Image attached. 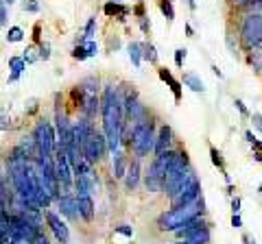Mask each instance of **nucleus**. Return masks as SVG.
<instances>
[{"label": "nucleus", "mask_w": 262, "mask_h": 244, "mask_svg": "<svg viewBox=\"0 0 262 244\" xmlns=\"http://www.w3.org/2000/svg\"><path fill=\"white\" fill-rule=\"evenodd\" d=\"M203 212H205L203 196L196 198V201L190 203V205L170 207V210H166L162 216L158 218V229L160 231H175V229H179L184 222L193 220V218H196V216H203Z\"/></svg>", "instance_id": "nucleus-1"}, {"label": "nucleus", "mask_w": 262, "mask_h": 244, "mask_svg": "<svg viewBox=\"0 0 262 244\" xmlns=\"http://www.w3.org/2000/svg\"><path fill=\"white\" fill-rule=\"evenodd\" d=\"M155 122L153 120H142V122H133L131 126V137H129V146L135 152V159L149 157V152H153L155 149Z\"/></svg>", "instance_id": "nucleus-2"}, {"label": "nucleus", "mask_w": 262, "mask_h": 244, "mask_svg": "<svg viewBox=\"0 0 262 244\" xmlns=\"http://www.w3.org/2000/svg\"><path fill=\"white\" fill-rule=\"evenodd\" d=\"M240 46L243 50H254L256 46L262 44V13L254 11L243 18V24H240Z\"/></svg>", "instance_id": "nucleus-3"}, {"label": "nucleus", "mask_w": 262, "mask_h": 244, "mask_svg": "<svg viewBox=\"0 0 262 244\" xmlns=\"http://www.w3.org/2000/svg\"><path fill=\"white\" fill-rule=\"evenodd\" d=\"M33 137L37 142L39 157H53L57 151V133H55V124L46 118H39L33 126Z\"/></svg>", "instance_id": "nucleus-4"}, {"label": "nucleus", "mask_w": 262, "mask_h": 244, "mask_svg": "<svg viewBox=\"0 0 262 244\" xmlns=\"http://www.w3.org/2000/svg\"><path fill=\"white\" fill-rule=\"evenodd\" d=\"M196 198H201V181H199V177H196V172L193 168V172H190L188 179L184 181V185L170 196V205L173 207L190 205V203H195Z\"/></svg>", "instance_id": "nucleus-5"}, {"label": "nucleus", "mask_w": 262, "mask_h": 244, "mask_svg": "<svg viewBox=\"0 0 262 244\" xmlns=\"http://www.w3.org/2000/svg\"><path fill=\"white\" fill-rule=\"evenodd\" d=\"M55 172H57V179H59V187L64 190V194L72 192V183H74V172H72V166H70L68 157H66V151L62 146H57L55 151Z\"/></svg>", "instance_id": "nucleus-6"}, {"label": "nucleus", "mask_w": 262, "mask_h": 244, "mask_svg": "<svg viewBox=\"0 0 262 244\" xmlns=\"http://www.w3.org/2000/svg\"><path fill=\"white\" fill-rule=\"evenodd\" d=\"M55 133H57V144L62 149L74 144V133H72V122H70L68 114L62 109L55 111Z\"/></svg>", "instance_id": "nucleus-7"}, {"label": "nucleus", "mask_w": 262, "mask_h": 244, "mask_svg": "<svg viewBox=\"0 0 262 244\" xmlns=\"http://www.w3.org/2000/svg\"><path fill=\"white\" fill-rule=\"evenodd\" d=\"M44 218H46V225H48L50 231H53V236L57 238V242L59 244H70V229L62 218H59V214L46 210L44 212Z\"/></svg>", "instance_id": "nucleus-8"}, {"label": "nucleus", "mask_w": 262, "mask_h": 244, "mask_svg": "<svg viewBox=\"0 0 262 244\" xmlns=\"http://www.w3.org/2000/svg\"><path fill=\"white\" fill-rule=\"evenodd\" d=\"M72 133H74V144L81 149L85 142H88L90 137L97 133L92 118H85V116H81V118H79L77 122H72Z\"/></svg>", "instance_id": "nucleus-9"}, {"label": "nucleus", "mask_w": 262, "mask_h": 244, "mask_svg": "<svg viewBox=\"0 0 262 244\" xmlns=\"http://www.w3.org/2000/svg\"><path fill=\"white\" fill-rule=\"evenodd\" d=\"M57 207H59V212H62V216H66L70 222H77L79 218V203H77V196L74 194H62L57 198Z\"/></svg>", "instance_id": "nucleus-10"}, {"label": "nucleus", "mask_w": 262, "mask_h": 244, "mask_svg": "<svg viewBox=\"0 0 262 244\" xmlns=\"http://www.w3.org/2000/svg\"><path fill=\"white\" fill-rule=\"evenodd\" d=\"M205 227H210L208 225V220H205L203 216H196V218H193V220H188V222H184L179 229H175V238L177 240H184V238H188V236H193V233H196V231H201V229H205Z\"/></svg>", "instance_id": "nucleus-11"}, {"label": "nucleus", "mask_w": 262, "mask_h": 244, "mask_svg": "<svg viewBox=\"0 0 262 244\" xmlns=\"http://www.w3.org/2000/svg\"><path fill=\"white\" fill-rule=\"evenodd\" d=\"M79 203V216L83 218L85 222H92L94 216H97V205H94L92 194H74Z\"/></svg>", "instance_id": "nucleus-12"}, {"label": "nucleus", "mask_w": 262, "mask_h": 244, "mask_svg": "<svg viewBox=\"0 0 262 244\" xmlns=\"http://www.w3.org/2000/svg\"><path fill=\"white\" fill-rule=\"evenodd\" d=\"M170 146H173V129H170V124H162L158 129V135H155V149H153V152H155V155H160V152L168 151Z\"/></svg>", "instance_id": "nucleus-13"}, {"label": "nucleus", "mask_w": 262, "mask_h": 244, "mask_svg": "<svg viewBox=\"0 0 262 244\" xmlns=\"http://www.w3.org/2000/svg\"><path fill=\"white\" fill-rule=\"evenodd\" d=\"M140 179H142V168H140V159H133L129 161L127 166V175H125V187H127L129 192H133L135 187L140 185Z\"/></svg>", "instance_id": "nucleus-14"}, {"label": "nucleus", "mask_w": 262, "mask_h": 244, "mask_svg": "<svg viewBox=\"0 0 262 244\" xmlns=\"http://www.w3.org/2000/svg\"><path fill=\"white\" fill-rule=\"evenodd\" d=\"M158 74H160V79H162L164 83L170 88V92H173L175 103H181V83L175 79L173 74H170V70L168 68H158Z\"/></svg>", "instance_id": "nucleus-15"}, {"label": "nucleus", "mask_w": 262, "mask_h": 244, "mask_svg": "<svg viewBox=\"0 0 262 244\" xmlns=\"http://www.w3.org/2000/svg\"><path fill=\"white\" fill-rule=\"evenodd\" d=\"M98 111H100V96L98 94H85V100H83V107H81V116L94 120Z\"/></svg>", "instance_id": "nucleus-16"}, {"label": "nucleus", "mask_w": 262, "mask_h": 244, "mask_svg": "<svg viewBox=\"0 0 262 244\" xmlns=\"http://www.w3.org/2000/svg\"><path fill=\"white\" fill-rule=\"evenodd\" d=\"M112 166H114V177L116 179H125V175H127V166H129V161H127V155H125V151L123 149H118L116 152H112Z\"/></svg>", "instance_id": "nucleus-17"}, {"label": "nucleus", "mask_w": 262, "mask_h": 244, "mask_svg": "<svg viewBox=\"0 0 262 244\" xmlns=\"http://www.w3.org/2000/svg\"><path fill=\"white\" fill-rule=\"evenodd\" d=\"M18 146H20V149H22L24 152H27V157L33 161V164L39 159V149H37V142H35L33 133H31V135H24L22 140H20Z\"/></svg>", "instance_id": "nucleus-18"}, {"label": "nucleus", "mask_w": 262, "mask_h": 244, "mask_svg": "<svg viewBox=\"0 0 262 244\" xmlns=\"http://www.w3.org/2000/svg\"><path fill=\"white\" fill-rule=\"evenodd\" d=\"M105 13H107L109 18H118L120 22H125L129 15V9L125 7L123 2H112V0H109V2L105 4Z\"/></svg>", "instance_id": "nucleus-19"}, {"label": "nucleus", "mask_w": 262, "mask_h": 244, "mask_svg": "<svg viewBox=\"0 0 262 244\" xmlns=\"http://www.w3.org/2000/svg\"><path fill=\"white\" fill-rule=\"evenodd\" d=\"M184 85L186 88H190L193 92H196V94H203L205 92V83L201 81V76H196V74H193V72H184Z\"/></svg>", "instance_id": "nucleus-20"}, {"label": "nucleus", "mask_w": 262, "mask_h": 244, "mask_svg": "<svg viewBox=\"0 0 262 244\" xmlns=\"http://www.w3.org/2000/svg\"><path fill=\"white\" fill-rule=\"evenodd\" d=\"M142 48H144V44H140V42H131L127 46L129 59H131V63H133L135 68H140V65H142Z\"/></svg>", "instance_id": "nucleus-21"}, {"label": "nucleus", "mask_w": 262, "mask_h": 244, "mask_svg": "<svg viewBox=\"0 0 262 244\" xmlns=\"http://www.w3.org/2000/svg\"><path fill=\"white\" fill-rule=\"evenodd\" d=\"M260 46H256L254 50L247 53V61H249V65L256 70V72H262V48H260Z\"/></svg>", "instance_id": "nucleus-22"}, {"label": "nucleus", "mask_w": 262, "mask_h": 244, "mask_svg": "<svg viewBox=\"0 0 262 244\" xmlns=\"http://www.w3.org/2000/svg\"><path fill=\"white\" fill-rule=\"evenodd\" d=\"M81 88L85 94H98V88H100V81H98V76L97 74H90V76H85V79L81 81Z\"/></svg>", "instance_id": "nucleus-23"}, {"label": "nucleus", "mask_w": 262, "mask_h": 244, "mask_svg": "<svg viewBox=\"0 0 262 244\" xmlns=\"http://www.w3.org/2000/svg\"><path fill=\"white\" fill-rule=\"evenodd\" d=\"M142 59H147L151 65H158L160 63V55H158V50H155V46L153 44H144V48H142Z\"/></svg>", "instance_id": "nucleus-24"}, {"label": "nucleus", "mask_w": 262, "mask_h": 244, "mask_svg": "<svg viewBox=\"0 0 262 244\" xmlns=\"http://www.w3.org/2000/svg\"><path fill=\"white\" fill-rule=\"evenodd\" d=\"M9 70H11V74H22L27 70V61L22 57H9Z\"/></svg>", "instance_id": "nucleus-25"}, {"label": "nucleus", "mask_w": 262, "mask_h": 244, "mask_svg": "<svg viewBox=\"0 0 262 244\" xmlns=\"http://www.w3.org/2000/svg\"><path fill=\"white\" fill-rule=\"evenodd\" d=\"M210 157H212V164L219 168L221 172H225V159H223V152H221L216 146H210Z\"/></svg>", "instance_id": "nucleus-26"}, {"label": "nucleus", "mask_w": 262, "mask_h": 244, "mask_svg": "<svg viewBox=\"0 0 262 244\" xmlns=\"http://www.w3.org/2000/svg\"><path fill=\"white\" fill-rule=\"evenodd\" d=\"M22 39H24V30L20 27H11L7 30V42L9 44H18V42H22Z\"/></svg>", "instance_id": "nucleus-27"}, {"label": "nucleus", "mask_w": 262, "mask_h": 244, "mask_svg": "<svg viewBox=\"0 0 262 244\" xmlns=\"http://www.w3.org/2000/svg\"><path fill=\"white\" fill-rule=\"evenodd\" d=\"M160 9H162L164 18L168 20V22H173V20H175V9H173V4H170V0H160Z\"/></svg>", "instance_id": "nucleus-28"}, {"label": "nucleus", "mask_w": 262, "mask_h": 244, "mask_svg": "<svg viewBox=\"0 0 262 244\" xmlns=\"http://www.w3.org/2000/svg\"><path fill=\"white\" fill-rule=\"evenodd\" d=\"M72 59H77V61L90 59V55H88V50H85L83 44H74V48H72Z\"/></svg>", "instance_id": "nucleus-29"}, {"label": "nucleus", "mask_w": 262, "mask_h": 244, "mask_svg": "<svg viewBox=\"0 0 262 244\" xmlns=\"http://www.w3.org/2000/svg\"><path fill=\"white\" fill-rule=\"evenodd\" d=\"M22 59L27 61V65L29 63H35V61H39V55H37V48L35 46H29L27 50H24V55H22Z\"/></svg>", "instance_id": "nucleus-30"}, {"label": "nucleus", "mask_w": 262, "mask_h": 244, "mask_svg": "<svg viewBox=\"0 0 262 244\" xmlns=\"http://www.w3.org/2000/svg\"><path fill=\"white\" fill-rule=\"evenodd\" d=\"M186 55H188V50H186V48H177V50H175V65H177V68H184Z\"/></svg>", "instance_id": "nucleus-31"}, {"label": "nucleus", "mask_w": 262, "mask_h": 244, "mask_svg": "<svg viewBox=\"0 0 262 244\" xmlns=\"http://www.w3.org/2000/svg\"><path fill=\"white\" fill-rule=\"evenodd\" d=\"M37 50H39L37 55H39V59H42V61H48L50 59V44L48 42H42Z\"/></svg>", "instance_id": "nucleus-32"}, {"label": "nucleus", "mask_w": 262, "mask_h": 244, "mask_svg": "<svg viewBox=\"0 0 262 244\" xmlns=\"http://www.w3.org/2000/svg\"><path fill=\"white\" fill-rule=\"evenodd\" d=\"M22 9H24V11H29V13H37L39 11V2H37V0H24Z\"/></svg>", "instance_id": "nucleus-33"}, {"label": "nucleus", "mask_w": 262, "mask_h": 244, "mask_svg": "<svg viewBox=\"0 0 262 244\" xmlns=\"http://www.w3.org/2000/svg\"><path fill=\"white\" fill-rule=\"evenodd\" d=\"M114 231L125 238H133V227L131 225H118V227H114Z\"/></svg>", "instance_id": "nucleus-34"}, {"label": "nucleus", "mask_w": 262, "mask_h": 244, "mask_svg": "<svg viewBox=\"0 0 262 244\" xmlns=\"http://www.w3.org/2000/svg\"><path fill=\"white\" fill-rule=\"evenodd\" d=\"M251 118V124H254V131H258V133H262V114H258V111H254V114L249 116Z\"/></svg>", "instance_id": "nucleus-35"}, {"label": "nucleus", "mask_w": 262, "mask_h": 244, "mask_svg": "<svg viewBox=\"0 0 262 244\" xmlns=\"http://www.w3.org/2000/svg\"><path fill=\"white\" fill-rule=\"evenodd\" d=\"M83 46H85V50H88L90 57H97V53H98V44L94 42V39H88V42H85Z\"/></svg>", "instance_id": "nucleus-36"}, {"label": "nucleus", "mask_w": 262, "mask_h": 244, "mask_svg": "<svg viewBox=\"0 0 262 244\" xmlns=\"http://www.w3.org/2000/svg\"><path fill=\"white\" fill-rule=\"evenodd\" d=\"M234 107H236V109H238V114L240 116H243V118H249V109H247V107H245V103H243V100H240V98H236L234 100Z\"/></svg>", "instance_id": "nucleus-37"}, {"label": "nucleus", "mask_w": 262, "mask_h": 244, "mask_svg": "<svg viewBox=\"0 0 262 244\" xmlns=\"http://www.w3.org/2000/svg\"><path fill=\"white\" fill-rule=\"evenodd\" d=\"M37 109H39V100H37V98L29 100V107H24V111H27V116L35 114V111H37Z\"/></svg>", "instance_id": "nucleus-38"}, {"label": "nucleus", "mask_w": 262, "mask_h": 244, "mask_svg": "<svg viewBox=\"0 0 262 244\" xmlns=\"http://www.w3.org/2000/svg\"><path fill=\"white\" fill-rule=\"evenodd\" d=\"M9 18V11H7V4L0 0V27H4V22H7Z\"/></svg>", "instance_id": "nucleus-39"}, {"label": "nucleus", "mask_w": 262, "mask_h": 244, "mask_svg": "<svg viewBox=\"0 0 262 244\" xmlns=\"http://www.w3.org/2000/svg\"><path fill=\"white\" fill-rule=\"evenodd\" d=\"M240 205H243L240 196H231V214H240Z\"/></svg>", "instance_id": "nucleus-40"}, {"label": "nucleus", "mask_w": 262, "mask_h": 244, "mask_svg": "<svg viewBox=\"0 0 262 244\" xmlns=\"http://www.w3.org/2000/svg\"><path fill=\"white\" fill-rule=\"evenodd\" d=\"M231 227L243 229V218H240V214H231Z\"/></svg>", "instance_id": "nucleus-41"}, {"label": "nucleus", "mask_w": 262, "mask_h": 244, "mask_svg": "<svg viewBox=\"0 0 262 244\" xmlns=\"http://www.w3.org/2000/svg\"><path fill=\"white\" fill-rule=\"evenodd\" d=\"M33 39L37 44H42V27L39 24H35V29H33Z\"/></svg>", "instance_id": "nucleus-42"}, {"label": "nucleus", "mask_w": 262, "mask_h": 244, "mask_svg": "<svg viewBox=\"0 0 262 244\" xmlns=\"http://www.w3.org/2000/svg\"><path fill=\"white\" fill-rule=\"evenodd\" d=\"M140 29H142V33H149V30H151L149 18H140Z\"/></svg>", "instance_id": "nucleus-43"}, {"label": "nucleus", "mask_w": 262, "mask_h": 244, "mask_svg": "<svg viewBox=\"0 0 262 244\" xmlns=\"http://www.w3.org/2000/svg\"><path fill=\"white\" fill-rule=\"evenodd\" d=\"M225 42H228L229 50H231V55H236V44H234V35H231V33H228V37H225Z\"/></svg>", "instance_id": "nucleus-44"}, {"label": "nucleus", "mask_w": 262, "mask_h": 244, "mask_svg": "<svg viewBox=\"0 0 262 244\" xmlns=\"http://www.w3.org/2000/svg\"><path fill=\"white\" fill-rule=\"evenodd\" d=\"M245 140L249 142V144H254V142L258 140V137H256V133H254V131H245Z\"/></svg>", "instance_id": "nucleus-45"}, {"label": "nucleus", "mask_w": 262, "mask_h": 244, "mask_svg": "<svg viewBox=\"0 0 262 244\" xmlns=\"http://www.w3.org/2000/svg\"><path fill=\"white\" fill-rule=\"evenodd\" d=\"M133 13H135V15H138V18H147V15H144V4H142V2H140V4H138V7H135V9H133Z\"/></svg>", "instance_id": "nucleus-46"}, {"label": "nucleus", "mask_w": 262, "mask_h": 244, "mask_svg": "<svg viewBox=\"0 0 262 244\" xmlns=\"http://www.w3.org/2000/svg\"><path fill=\"white\" fill-rule=\"evenodd\" d=\"M33 244H50V242H48V238L44 236V231H42L37 238H35V242H33Z\"/></svg>", "instance_id": "nucleus-47"}, {"label": "nucleus", "mask_w": 262, "mask_h": 244, "mask_svg": "<svg viewBox=\"0 0 262 244\" xmlns=\"http://www.w3.org/2000/svg\"><path fill=\"white\" fill-rule=\"evenodd\" d=\"M243 242H245V244H256L254 238H251V236H247V233H243Z\"/></svg>", "instance_id": "nucleus-48"}, {"label": "nucleus", "mask_w": 262, "mask_h": 244, "mask_svg": "<svg viewBox=\"0 0 262 244\" xmlns=\"http://www.w3.org/2000/svg\"><path fill=\"white\" fill-rule=\"evenodd\" d=\"M251 146H254V151H258V152H262V140H256V142H254V144H251Z\"/></svg>", "instance_id": "nucleus-49"}, {"label": "nucleus", "mask_w": 262, "mask_h": 244, "mask_svg": "<svg viewBox=\"0 0 262 244\" xmlns=\"http://www.w3.org/2000/svg\"><path fill=\"white\" fill-rule=\"evenodd\" d=\"M186 35H188V37H195V29L190 27V24H186Z\"/></svg>", "instance_id": "nucleus-50"}, {"label": "nucleus", "mask_w": 262, "mask_h": 244, "mask_svg": "<svg viewBox=\"0 0 262 244\" xmlns=\"http://www.w3.org/2000/svg\"><path fill=\"white\" fill-rule=\"evenodd\" d=\"M212 72H214L216 76H219V79H223V72H221V70H219V68H216V65H212Z\"/></svg>", "instance_id": "nucleus-51"}, {"label": "nucleus", "mask_w": 262, "mask_h": 244, "mask_svg": "<svg viewBox=\"0 0 262 244\" xmlns=\"http://www.w3.org/2000/svg\"><path fill=\"white\" fill-rule=\"evenodd\" d=\"M254 159L258 161V164H262V152H258V151H256V152H254Z\"/></svg>", "instance_id": "nucleus-52"}, {"label": "nucleus", "mask_w": 262, "mask_h": 244, "mask_svg": "<svg viewBox=\"0 0 262 244\" xmlns=\"http://www.w3.org/2000/svg\"><path fill=\"white\" fill-rule=\"evenodd\" d=\"M18 79H20V74H9V83H16Z\"/></svg>", "instance_id": "nucleus-53"}, {"label": "nucleus", "mask_w": 262, "mask_h": 244, "mask_svg": "<svg viewBox=\"0 0 262 244\" xmlns=\"http://www.w3.org/2000/svg\"><path fill=\"white\" fill-rule=\"evenodd\" d=\"M188 7L190 9H196V2H195V0H188Z\"/></svg>", "instance_id": "nucleus-54"}, {"label": "nucleus", "mask_w": 262, "mask_h": 244, "mask_svg": "<svg viewBox=\"0 0 262 244\" xmlns=\"http://www.w3.org/2000/svg\"><path fill=\"white\" fill-rule=\"evenodd\" d=\"M2 2H4V4H7V2H9V4H11V2H13V0H2Z\"/></svg>", "instance_id": "nucleus-55"}, {"label": "nucleus", "mask_w": 262, "mask_h": 244, "mask_svg": "<svg viewBox=\"0 0 262 244\" xmlns=\"http://www.w3.org/2000/svg\"><path fill=\"white\" fill-rule=\"evenodd\" d=\"M258 192H262V183H260V185H258Z\"/></svg>", "instance_id": "nucleus-56"}, {"label": "nucleus", "mask_w": 262, "mask_h": 244, "mask_svg": "<svg viewBox=\"0 0 262 244\" xmlns=\"http://www.w3.org/2000/svg\"><path fill=\"white\" fill-rule=\"evenodd\" d=\"M112 2H123V0H112Z\"/></svg>", "instance_id": "nucleus-57"}, {"label": "nucleus", "mask_w": 262, "mask_h": 244, "mask_svg": "<svg viewBox=\"0 0 262 244\" xmlns=\"http://www.w3.org/2000/svg\"><path fill=\"white\" fill-rule=\"evenodd\" d=\"M0 122H2V116H0ZM0 126H2V124H0Z\"/></svg>", "instance_id": "nucleus-58"}, {"label": "nucleus", "mask_w": 262, "mask_h": 244, "mask_svg": "<svg viewBox=\"0 0 262 244\" xmlns=\"http://www.w3.org/2000/svg\"><path fill=\"white\" fill-rule=\"evenodd\" d=\"M11 244H16V242H11Z\"/></svg>", "instance_id": "nucleus-59"}]
</instances>
